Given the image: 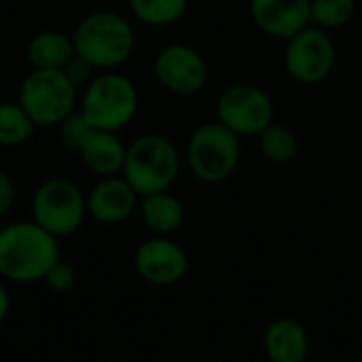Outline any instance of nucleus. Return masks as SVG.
<instances>
[{"label": "nucleus", "mask_w": 362, "mask_h": 362, "mask_svg": "<svg viewBox=\"0 0 362 362\" xmlns=\"http://www.w3.org/2000/svg\"><path fill=\"white\" fill-rule=\"evenodd\" d=\"M337 49L331 34L314 23L297 32L284 47V70L303 85L322 83L335 68Z\"/></svg>", "instance_id": "nucleus-9"}, {"label": "nucleus", "mask_w": 362, "mask_h": 362, "mask_svg": "<svg viewBox=\"0 0 362 362\" xmlns=\"http://www.w3.org/2000/svg\"><path fill=\"white\" fill-rule=\"evenodd\" d=\"M274 117L276 106L272 95L252 83L231 85L216 100V121L240 138L259 136L274 123Z\"/></svg>", "instance_id": "nucleus-8"}, {"label": "nucleus", "mask_w": 362, "mask_h": 362, "mask_svg": "<svg viewBox=\"0 0 362 362\" xmlns=\"http://www.w3.org/2000/svg\"><path fill=\"white\" fill-rule=\"evenodd\" d=\"M64 72L68 74V78H70L78 89H83V87L93 78V66H91L89 62H85L83 57H78V55H74V57L66 64Z\"/></svg>", "instance_id": "nucleus-24"}, {"label": "nucleus", "mask_w": 362, "mask_h": 362, "mask_svg": "<svg viewBox=\"0 0 362 362\" xmlns=\"http://www.w3.org/2000/svg\"><path fill=\"white\" fill-rule=\"evenodd\" d=\"M127 144L121 140L117 132L91 129L85 142L78 148V157L83 165L98 178L121 176L125 165Z\"/></svg>", "instance_id": "nucleus-14"}, {"label": "nucleus", "mask_w": 362, "mask_h": 362, "mask_svg": "<svg viewBox=\"0 0 362 362\" xmlns=\"http://www.w3.org/2000/svg\"><path fill=\"white\" fill-rule=\"evenodd\" d=\"M55 129H57V140H59V144H62L64 148H68V151L78 153L81 144L85 142L87 134L91 132V125H89V123L85 121V117L76 110V112H72L70 117H66Z\"/></svg>", "instance_id": "nucleus-22"}, {"label": "nucleus", "mask_w": 362, "mask_h": 362, "mask_svg": "<svg viewBox=\"0 0 362 362\" xmlns=\"http://www.w3.org/2000/svg\"><path fill=\"white\" fill-rule=\"evenodd\" d=\"M140 206V195L123 176L98 178L87 193V214L100 225H123Z\"/></svg>", "instance_id": "nucleus-12"}, {"label": "nucleus", "mask_w": 362, "mask_h": 362, "mask_svg": "<svg viewBox=\"0 0 362 362\" xmlns=\"http://www.w3.org/2000/svg\"><path fill=\"white\" fill-rule=\"evenodd\" d=\"M185 157L197 180L218 185L231 178L240 168L242 138L218 121L202 123L189 136Z\"/></svg>", "instance_id": "nucleus-6"}, {"label": "nucleus", "mask_w": 362, "mask_h": 362, "mask_svg": "<svg viewBox=\"0 0 362 362\" xmlns=\"http://www.w3.org/2000/svg\"><path fill=\"white\" fill-rule=\"evenodd\" d=\"M81 89L64 70L32 68L19 83L17 102L30 115L36 127H57L66 117L78 110Z\"/></svg>", "instance_id": "nucleus-5"}, {"label": "nucleus", "mask_w": 362, "mask_h": 362, "mask_svg": "<svg viewBox=\"0 0 362 362\" xmlns=\"http://www.w3.org/2000/svg\"><path fill=\"white\" fill-rule=\"evenodd\" d=\"M32 221L57 240L74 235L87 221V193L66 178L51 176L42 180L30 199Z\"/></svg>", "instance_id": "nucleus-7"}, {"label": "nucleus", "mask_w": 362, "mask_h": 362, "mask_svg": "<svg viewBox=\"0 0 362 362\" xmlns=\"http://www.w3.org/2000/svg\"><path fill=\"white\" fill-rule=\"evenodd\" d=\"M127 6L136 21L148 28H168L185 17L189 0H127Z\"/></svg>", "instance_id": "nucleus-18"}, {"label": "nucleus", "mask_w": 362, "mask_h": 362, "mask_svg": "<svg viewBox=\"0 0 362 362\" xmlns=\"http://www.w3.org/2000/svg\"><path fill=\"white\" fill-rule=\"evenodd\" d=\"M17 199V187L15 180L11 178V174L6 170L0 168V221L6 218L15 206Z\"/></svg>", "instance_id": "nucleus-25"}, {"label": "nucleus", "mask_w": 362, "mask_h": 362, "mask_svg": "<svg viewBox=\"0 0 362 362\" xmlns=\"http://www.w3.org/2000/svg\"><path fill=\"white\" fill-rule=\"evenodd\" d=\"M138 214L153 235H174L185 223V206L172 191L140 197Z\"/></svg>", "instance_id": "nucleus-17"}, {"label": "nucleus", "mask_w": 362, "mask_h": 362, "mask_svg": "<svg viewBox=\"0 0 362 362\" xmlns=\"http://www.w3.org/2000/svg\"><path fill=\"white\" fill-rule=\"evenodd\" d=\"M36 132L34 121L23 110V106L15 100L0 102V146L15 148L32 140Z\"/></svg>", "instance_id": "nucleus-19"}, {"label": "nucleus", "mask_w": 362, "mask_h": 362, "mask_svg": "<svg viewBox=\"0 0 362 362\" xmlns=\"http://www.w3.org/2000/svg\"><path fill=\"white\" fill-rule=\"evenodd\" d=\"M176 362H197V361H176Z\"/></svg>", "instance_id": "nucleus-27"}, {"label": "nucleus", "mask_w": 362, "mask_h": 362, "mask_svg": "<svg viewBox=\"0 0 362 362\" xmlns=\"http://www.w3.org/2000/svg\"><path fill=\"white\" fill-rule=\"evenodd\" d=\"M134 269L151 286H174L189 272V255L170 235H151L138 244Z\"/></svg>", "instance_id": "nucleus-11"}, {"label": "nucleus", "mask_w": 362, "mask_h": 362, "mask_svg": "<svg viewBox=\"0 0 362 362\" xmlns=\"http://www.w3.org/2000/svg\"><path fill=\"white\" fill-rule=\"evenodd\" d=\"M74 282H76V272H74V267H72L70 263H66V261H57V263L51 267V272L47 274V278H45V284H47L51 291H55V293H66V291H70V288L74 286Z\"/></svg>", "instance_id": "nucleus-23"}, {"label": "nucleus", "mask_w": 362, "mask_h": 362, "mask_svg": "<svg viewBox=\"0 0 362 362\" xmlns=\"http://www.w3.org/2000/svg\"><path fill=\"white\" fill-rule=\"evenodd\" d=\"M11 308H13V299H11V293L4 284V280H0V325L8 318L11 314Z\"/></svg>", "instance_id": "nucleus-26"}, {"label": "nucleus", "mask_w": 362, "mask_h": 362, "mask_svg": "<svg viewBox=\"0 0 362 362\" xmlns=\"http://www.w3.org/2000/svg\"><path fill=\"white\" fill-rule=\"evenodd\" d=\"M74 55V40L62 30H40L25 45V59L36 70H64Z\"/></svg>", "instance_id": "nucleus-16"}, {"label": "nucleus", "mask_w": 362, "mask_h": 362, "mask_svg": "<svg viewBox=\"0 0 362 362\" xmlns=\"http://www.w3.org/2000/svg\"><path fill=\"white\" fill-rule=\"evenodd\" d=\"M57 261H62L59 240L32 218L0 227V280L13 284L45 282Z\"/></svg>", "instance_id": "nucleus-1"}, {"label": "nucleus", "mask_w": 362, "mask_h": 362, "mask_svg": "<svg viewBox=\"0 0 362 362\" xmlns=\"http://www.w3.org/2000/svg\"><path fill=\"white\" fill-rule=\"evenodd\" d=\"M140 106L136 83L119 70H104L81 89L78 112L91 129L121 132L125 129Z\"/></svg>", "instance_id": "nucleus-3"}, {"label": "nucleus", "mask_w": 362, "mask_h": 362, "mask_svg": "<svg viewBox=\"0 0 362 362\" xmlns=\"http://www.w3.org/2000/svg\"><path fill=\"white\" fill-rule=\"evenodd\" d=\"M356 15V0H312V23L322 30H339Z\"/></svg>", "instance_id": "nucleus-21"}, {"label": "nucleus", "mask_w": 362, "mask_h": 362, "mask_svg": "<svg viewBox=\"0 0 362 362\" xmlns=\"http://www.w3.org/2000/svg\"><path fill=\"white\" fill-rule=\"evenodd\" d=\"M255 25L280 40L293 38L312 23V0H248Z\"/></svg>", "instance_id": "nucleus-13"}, {"label": "nucleus", "mask_w": 362, "mask_h": 362, "mask_svg": "<svg viewBox=\"0 0 362 362\" xmlns=\"http://www.w3.org/2000/svg\"><path fill=\"white\" fill-rule=\"evenodd\" d=\"M157 83L174 95L199 93L210 76L206 57L187 42H170L159 49L153 62Z\"/></svg>", "instance_id": "nucleus-10"}, {"label": "nucleus", "mask_w": 362, "mask_h": 362, "mask_svg": "<svg viewBox=\"0 0 362 362\" xmlns=\"http://www.w3.org/2000/svg\"><path fill=\"white\" fill-rule=\"evenodd\" d=\"M259 148L263 157L276 165L291 163L299 153V138L297 134L284 123H269L259 136Z\"/></svg>", "instance_id": "nucleus-20"}, {"label": "nucleus", "mask_w": 362, "mask_h": 362, "mask_svg": "<svg viewBox=\"0 0 362 362\" xmlns=\"http://www.w3.org/2000/svg\"><path fill=\"white\" fill-rule=\"evenodd\" d=\"M72 40L76 55L89 62L93 70L104 72L129 62L136 49V30L123 13L102 8L76 23Z\"/></svg>", "instance_id": "nucleus-2"}, {"label": "nucleus", "mask_w": 362, "mask_h": 362, "mask_svg": "<svg viewBox=\"0 0 362 362\" xmlns=\"http://www.w3.org/2000/svg\"><path fill=\"white\" fill-rule=\"evenodd\" d=\"M263 350L269 362H308L310 335L295 318H276L263 333Z\"/></svg>", "instance_id": "nucleus-15"}, {"label": "nucleus", "mask_w": 362, "mask_h": 362, "mask_svg": "<svg viewBox=\"0 0 362 362\" xmlns=\"http://www.w3.org/2000/svg\"><path fill=\"white\" fill-rule=\"evenodd\" d=\"M180 174V153L176 144L161 134L138 136L127 144L125 165L121 176L144 197L159 191H170Z\"/></svg>", "instance_id": "nucleus-4"}]
</instances>
